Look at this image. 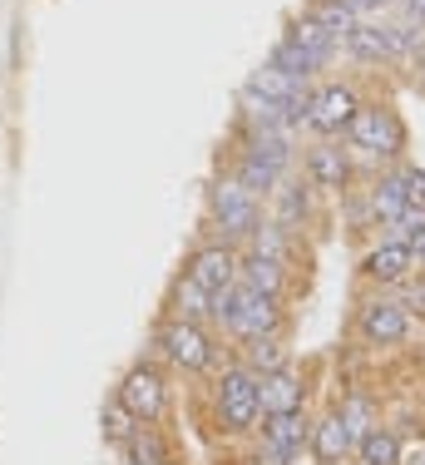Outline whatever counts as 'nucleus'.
I'll return each mask as SVG.
<instances>
[{"instance_id":"f257e3e1","label":"nucleus","mask_w":425,"mask_h":465,"mask_svg":"<svg viewBox=\"0 0 425 465\" xmlns=\"http://www.w3.org/2000/svg\"><path fill=\"white\" fill-rule=\"evenodd\" d=\"M212 317L232 331V337L252 341V337H272L282 327V297L277 292H262V287H248V282H232L228 292L212 297Z\"/></svg>"},{"instance_id":"f03ea898","label":"nucleus","mask_w":425,"mask_h":465,"mask_svg":"<svg viewBox=\"0 0 425 465\" xmlns=\"http://www.w3.org/2000/svg\"><path fill=\"white\" fill-rule=\"evenodd\" d=\"M212 401H218V420L228 430H252L257 420H262V401H257V376L248 367H232L218 376V391H212Z\"/></svg>"},{"instance_id":"7ed1b4c3","label":"nucleus","mask_w":425,"mask_h":465,"mask_svg":"<svg viewBox=\"0 0 425 465\" xmlns=\"http://www.w3.org/2000/svg\"><path fill=\"white\" fill-rule=\"evenodd\" d=\"M114 401L124 406V411L139 420V426H153V420L163 416V406H169V386H163V376L153 371V367H143V361H139V367L124 371Z\"/></svg>"},{"instance_id":"20e7f679","label":"nucleus","mask_w":425,"mask_h":465,"mask_svg":"<svg viewBox=\"0 0 425 465\" xmlns=\"http://www.w3.org/2000/svg\"><path fill=\"white\" fill-rule=\"evenodd\" d=\"M346 129H351V143H356V149L371 153V159H390V153H400V143H406L400 119L390 114V109H381V104L356 109V119H351Z\"/></svg>"},{"instance_id":"39448f33","label":"nucleus","mask_w":425,"mask_h":465,"mask_svg":"<svg viewBox=\"0 0 425 465\" xmlns=\"http://www.w3.org/2000/svg\"><path fill=\"white\" fill-rule=\"evenodd\" d=\"M212 218H218L222 238H252V232L262 228V218H257V198L238 179L212 183Z\"/></svg>"},{"instance_id":"423d86ee","label":"nucleus","mask_w":425,"mask_h":465,"mask_svg":"<svg viewBox=\"0 0 425 465\" xmlns=\"http://www.w3.org/2000/svg\"><path fill=\"white\" fill-rule=\"evenodd\" d=\"M159 351L173 361L178 371H203L212 361V341L198 322H183V317H169L159 331Z\"/></svg>"},{"instance_id":"0eeeda50","label":"nucleus","mask_w":425,"mask_h":465,"mask_svg":"<svg viewBox=\"0 0 425 465\" xmlns=\"http://www.w3.org/2000/svg\"><path fill=\"white\" fill-rule=\"evenodd\" d=\"M238 272H242L238 252H232L228 242H212V248H198L193 252V262H188L183 278L193 282V287H203L208 297H218V292H228V287L238 282Z\"/></svg>"},{"instance_id":"6e6552de","label":"nucleus","mask_w":425,"mask_h":465,"mask_svg":"<svg viewBox=\"0 0 425 465\" xmlns=\"http://www.w3.org/2000/svg\"><path fill=\"white\" fill-rule=\"evenodd\" d=\"M356 90H346V84H327V90L311 94V109H307V124L317 129V134H341L346 124L356 119Z\"/></svg>"},{"instance_id":"1a4fd4ad","label":"nucleus","mask_w":425,"mask_h":465,"mask_svg":"<svg viewBox=\"0 0 425 465\" xmlns=\"http://www.w3.org/2000/svg\"><path fill=\"white\" fill-rule=\"evenodd\" d=\"M301 446H307V420H301V411L262 416V450H267L272 465H287Z\"/></svg>"},{"instance_id":"9d476101","label":"nucleus","mask_w":425,"mask_h":465,"mask_svg":"<svg viewBox=\"0 0 425 465\" xmlns=\"http://www.w3.org/2000/svg\"><path fill=\"white\" fill-rule=\"evenodd\" d=\"M406 331H410V317L400 302H366L361 307V337L371 347H396Z\"/></svg>"},{"instance_id":"9b49d317","label":"nucleus","mask_w":425,"mask_h":465,"mask_svg":"<svg viewBox=\"0 0 425 465\" xmlns=\"http://www.w3.org/2000/svg\"><path fill=\"white\" fill-rule=\"evenodd\" d=\"M301 381L292 371H272V376H257V401H262V416H287V411H301Z\"/></svg>"},{"instance_id":"f8f14e48","label":"nucleus","mask_w":425,"mask_h":465,"mask_svg":"<svg viewBox=\"0 0 425 465\" xmlns=\"http://www.w3.org/2000/svg\"><path fill=\"white\" fill-rule=\"evenodd\" d=\"M351 446H356V436L346 430L341 416H327V420H317V426H311V450H317V460L341 465V456H346Z\"/></svg>"},{"instance_id":"ddd939ff","label":"nucleus","mask_w":425,"mask_h":465,"mask_svg":"<svg viewBox=\"0 0 425 465\" xmlns=\"http://www.w3.org/2000/svg\"><path fill=\"white\" fill-rule=\"evenodd\" d=\"M410 268H416V252H410L406 242H381V248L366 258V272H371L376 282H400V278H410Z\"/></svg>"},{"instance_id":"4468645a","label":"nucleus","mask_w":425,"mask_h":465,"mask_svg":"<svg viewBox=\"0 0 425 465\" xmlns=\"http://www.w3.org/2000/svg\"><path fill=\"white\" fill-rule=\"evenodd\" d=\"M307 173L317 188H341L346 173H351V163H346V149L337 143H317V149L307 153Z\"/></svg>"},{"instance_id":"2eb2a0df","label":"nucleus","mask_w":425,"mask_h":465,"mask_svg":"<svg viewBox=\"0 0 425 465\" xmlns=\"http://www.w3.org/2000/svg\"><path fill=\"white\" fill-rule=\"evenodd\" d=\"M356 456H361V465H400L406 450H400V440L390 436L386 426H371L361 440H356Z\"/></svg>"},{"instance_id":"dca6fc26","label":"nucleus","mask_w":425,"mask_h":465,"mask_svg":"<svg viewBox=\"0 0 425 465\" xmlns=\"http://www.w3.org/2000/svg\"><path fill=\"white\" fill-rule=\"evenodd\" d=\"M129 460L133 465H173V456H169V446H163V436L153 426H139L133 430V440H129Z\"/></svg>"},{"instance_id":"f3484780","label":"nucleus","mask_w":425,"mask_h":465,"mask_svg":"<svg viewBox=\"0 0 425 465\" xmlns=\"http://www.w3.org/2000/svg\"><path fill=\"white\" fill-rule=\"evenodd\" d=\"M311 20H317V25H321V30H327V35H331V40H337V45H341V40H346V35H351V30H356V25H361V20H356V15H351V10H346V0H321V5H317V10H311Z\"/></svg>"},{"instance_id":"a211bd4d","label":"nucleus","mask_w":425,"mask_h":465,"mask_svg":"<svg viewBox=\"0 0 425 465\" xmlns=\"http://www.w3.org/2000/svg\"><path fill=\"white\" fill-rule=\"evenodd\" d=\"M282 367H287V351H282V341H277V337H252L248 341V371L252 376H272Z\"/></svg>"},{"instance_id":"6ab92c4d","label":"nucleus","mask_w":425,"mask_h":465,"mask_svg":"<svg viewBox=\"0 0 425 465\" xmlns=\"http://www.w3.org/2000/svg\"><path fill=\"white\" fill-rule=\"evenodd\" d=\"M208 312H212V297L203 292V287H193L188 278L173 287V317H183V322H203Z\"/></svg>"},{"instance_id":"aec40b11","label":"nucleus","mask_w":425,"mask_h":465,"mask_svg":"<svg viewBox=\"0 0 425 465\" xmlns=\"http://www.w3.org/2000/svg\"><path fill=\"white\" fill-rule=\"evenodd\" d=\"M371 208H376L381 218H390V223H396V218L410 208V203H406V179H400V173H390V179H381V183H376V193H371Z\"/></svg>"},{"instance_id":"412c9836","label":"nucleus","mask_w":425,"mask_h":465,"mask_svg":"<svg viewBox=\"0 0 425 465\" xmlns=\"http://www.w3.org/2000/svg\"><path fill=\"white\" fill-rule=\"evenodd\" d=\"M238 278L248 282V287H262V292H277V297H282V262H272V258H257V252H252V258L242 262Z\"/></svg>"},{"instance_id":"4be33fe9","label":"nucleus","mask_w":425,"mask_h":465,"mask_svg":"<svg viewBox=\"0 0 425 465\" xmlns=\"http://www.w3.org/2000/svg\"><path fill=\"white\" fill-rule=\"evenodd\" d=\"M301 218H307V193H301L297 183H287L282 193H277V228H287L292 232Z\"/></svg>"},{"instance_id":"5701e85b","label":"nucleus","mask_w":425,"mask_h":465,"mask_svg":"<svg viewBox=\"0 0 425 465\" xmlns=\"http://www.w3.org/2000/svg\"><path fill=\"white\" fill-rule=\"evenodd\" d=\"M133 430H139V420H133L119 401H109V406H104V436L114 440V446H129Z\"/></svg>"},{"instance_id":"b1692460","label":"nucleus","mask_w":425,"mask_h":465,"mask_svg":"<svg viewBox=\"0 0 425 465\" xmlns=\"http://www.w3.org/2000/svg\"><path fill=\"white\" fill-rule=\"evenodd\" d=\"M400 179H406V203L410 208H425V173L420 169H406Z\"/></svg>"},{"instance_id":"393cba45","label":"nucleus","mask_w":425,"mask_h":465,"mask_svg":"<svg viewBox=\"0 0 425 465\" xmlns=\"http://www.w3.org/2000/svg\"><path fill=\"white\" fill-rule=\"evenodd\" d=\"M386 5H390V0H346V10H351L356 20H361V15H376V10H386Z\"/></svg>"},{"instance_id":"a878e982","label":"nucleus","mask_w":425,"mask_h":465,"mask_svg":"<svg viewBox=\"0 0 425 465\" xmlns=\"http://www.w3.org/2000/svg\"><path fill=\"white\" fill-rule=\"evenodd\" d=\"M406 10L416 15V25H425V0H406Z\"/></svg>"},{"instance_id":"bb28decb","label":"nucleus","mask_w":425,"mask_h":465,"mask_svg":"<svg viewBox=\"0 0 425 465\" xmlns=\"http://www.w3.org/2000/svg\"><path fill=\"white\" fill-rule=\"evenodd\" d=\"M400 465H425V446H420V450H410V456H400Z\"/></svg>"},{"instance_id":"cd10ccee","label":"nucleus","mask_w":425,"mask_h":465,"mask_svg":"<svg viewBox=\"0 0 425 465\" xmlns=\"http://www.w3.org/2000/svg\"><path fill=\"white\" fill-rule=\"evenodd\" d=\"M420 74H425V64H420Z\"/></svg>"},{"instance_id":"c85d7f7f","label":"nucleus","mask_w":425,"mask_h":465,"mask_svg":"<svg viewBox=\"0 0 425 465\" xmlns=\"http://www.w3.org/2000/svg\"><path fill=\"white\" fill-rule=\"evenodd\" d=\"M129 465H133V460H129Z\"/></svg>"}]
</instances>
